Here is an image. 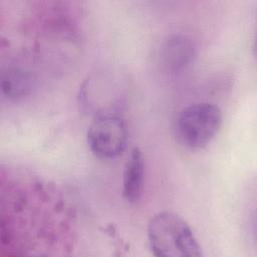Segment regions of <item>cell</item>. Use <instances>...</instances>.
<instances>
[{"label":"cell","instance_id":"obj_6","mask_svg":"<svg viewBox=\"0 0 257 257\" xmlns=\"http://www.w3.org/2000/svg\"><path fill=\"white\" fill-rule=\"evenodd\" d=\"M32 82V76L28 71L21 68H9L2 74L1 90L8 98H22L30 93Z\"/></svg>","mask_w":257,"mask_h":257},{"label":"cell","instance_id":"obj_5","mask_svg":"<svg viewBox=\"0 0 257 257\" xmlns=\"http://www.w3.org/2000/svg\"><path fill=\"white\" fill-rule=\"evenodd\" d=\"M144 180L145 159L142 151L135 147L131 151L122 174V197L126 202L135 204L141 200L144 190Z\"/></svg>","mask_w":257,"mask_h":257},{"label":"cell","instance_id":"obj_2","mask_svg":"<svg viewBox=\"0 0 257 257\" xmlns=\"http://www.w3.org/2000/svg\"><path fill=\"white\" fill-rule=\"evenodd\" d=\"M223 121L220 107L208 101L185 107L177 116L175 132L179 142L190 149L206 147L218 134Z\"/></svg>","mask_w":257,"mask_h":257},{"label":"cell","instance_id":"obj_1","mask_svg":"<svg viewBox=\"0 0 257 257\" xmlns=\"http://www.w3.org/2000/svg\"><path fill=\"white\" fill-rule=\"evenodd\" d=\"M148 240L157 257H200L202 247L191 226L181 216L162 211L148 224Z\"/></svg>","mask_w":257,"mask_h":257},{"label":"cell","instance_id":"obj_4","mask_svg":"<svg viewBox=\"0 0 257 257\" xmlns=\"http://www.w3.org/2000/svg\"><path fill=\"white\" fill-rule=\"evenodd\" d=\"M196 57L194 41L184 34H171L162 42L159 50L161 66L168 72H179L189 66Z\"/></svg>","mask_w":257,"mask_h":257},{"label":"cell","instance_id":"obj_3","mask_svg":"<svg viewBox=\"0 0 257 257\" xmlns=\"http://www.w3.org/2000/svg\"><path fill=\"white\" fill-rule=\"evenodd\" d=\"M127 140L126 123L115 113L96 115L86 134L90 152L102 160L119 157L126 149Z\"/></svg>","mask_w":257,"mask_h":257}]
</instances>
